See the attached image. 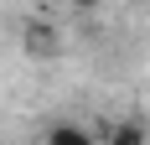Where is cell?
<instances>
[{"instance_id": "1", "label": "cell", "mask_w": 150, "mask_h": 145, "mask_svg": "<svg viewBox=\"0 0 150 145\" xmlns=\"http://www.w3.org/2000/svg\"><path fill=\"white\" fill-rule=\"evenodd\" d=\"M47 145H88V135H78V130H52Z\"/></svg>"}]
</instances>
